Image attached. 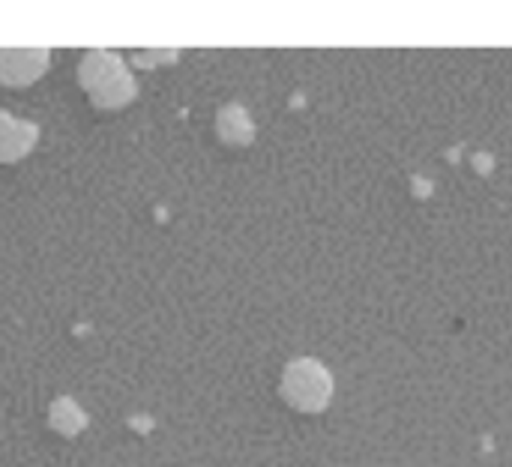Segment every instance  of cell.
Instances as JSON below:
<instances>
[{
    "instance_id": "cell-1",
    "label": "cell",
    "mask_w": 512,
    "mask_h": 467,
    "mask_svg": "<svg viewBox=\"0 0 512 467\" xmlns=\"http://www.w3.org/2000/svg\"><path fill=\"white\" fill-rule=\"evenodd\" d=\"M81 87L90 93V102L96 108H120L135 96L132 75L123 69V63L108 51H93L81 63Z\"/></svg>"
},
{
    "instance_id": "cell-2",
    "label": "cell",
    "mask_w": 512,
    "mask_h": 467,
    "mask_svg": "<svg viewBox=\"0 0 512 467\" xmlns=\"http://www.w3.org/2000/svg\"><path fill=\"white\" fill-rule=\"evenodd\" d=\"M330 393H333L330 372L315 360H294L282 375V399L303 414L324 411Z\"/></svg>"
},
{
    "instance_id": "cell-3",
    "label": "cell",
    "mask_w": 512,
    "mask_h": 467,
    "mask_svg": "<svg viewBox=\"0 0 512 467\" xmlns=\"http://www.w3.org/2000/svg\"><path fill=\"white\" fill-rule=\"evenodd\" d=\"M48 66V51L42 48H3L0 51V84L21 87L36 81Z\"/></svg>"
},
{
    "instance_id": "cell-4",
    "label": "cell",
    "mask_w": 512,
    "mask_h": 467,
    "mask_svg": "<svg viewBox=\"0 0 512 467\" xmlns=\"http://www.w3.org/2000/svg\"><path fill=\"white\" fill-rule=\"evenodd\" d=\"M36 144V126L12 120L6 111H0V162H15Z\"/></svg>"
},
{
    "instance_id": "cell-5",
    "label": "cell",
    "mask_w": 512,
    "mask_h": 467,
    "mask_svg": "<svg viewBox=\"0 0 512 467\" xmlns=\"http://www.w3.org/2000/svg\"><path fill=\"white\" fill-rule=\"evenodd\" d=\"M252 132H255L252 129V120L246 117L243 108H237V105L222 108V114H219V135H222L225 144H234V147L249 144L252 141Z\"/></svg>"
},
{
    "instance_id": "cell-6",
    "label": "cell",
    "mask_w": 512,
    "mask_h": 467,
    "mask_svg": "<svg viewBox=\"0 0 512 467\" xmlns=\"http://www.w3.org/2000/svg\"><path fill=\"white\" fill-rule=\"evenodd\" d=\"M84 423H87V417L81 414V408L75 402H69V399L54 402V408H51V429L54 432L72 438V435H78L84 429Z\"/></svg>"
}]
</instances>
